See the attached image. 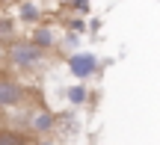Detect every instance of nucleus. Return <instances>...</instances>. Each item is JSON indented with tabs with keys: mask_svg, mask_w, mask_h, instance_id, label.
<instances>
[{
	"mask_svg": "<svg viewBox=\"0 0 160 145\" xmlns=\"http://www.w3.org/2000/svg\"><path fill=\"white\" fill-rule=\"evenodd\" d=\"M27 101V89L12 74H0V110H15Z\"/></svg>",
	"mask_w": 160,
	"mask_h": 145,
	"instance_id": "nucleus-2",
	"label": "nucleus"
},
{
	"mask_svg": "<svg viewBox=\"0 0 160 145\" xmlns=\"http://www.w3.org/2000/svg\"><path fill=\"white\" fill-rule=\"evenodd\" d=\"M39 145H57L53 139H39Z\"/></svg>",
	"mask_w": 160,
	"mask_h": 145,
	"instance_id": "nucleus-11",
	"label": "nucleus"
},
{
	"mask_svg": "<svg viewBox=\"0 0 160 145\" xmlns=\"http://www.w3.org/2000/svg\"><path fill=\"white\" fill-rule=\"evenodd\" d=\"M62 3H71V0H62Z\"/></svg>",
	"mask_w": 160,
	"mask_h": 145,
	"instance_id": "nucleus-12",
	"label": "nucleus"
},
{
	"mask_svg": "<svg viewBox=\"0 0 160 145\" xmlns=\"http://www.w3.org/2000/svg\"><path fill=\"white\" fill-rule=\"evenodd\" d=\"M0 145H30L27 133L15 128H0Z\"/></svg>",
	"mask_w": 160,
	"mask_h": 145,
	"instance_id": "nucleus-7",
	"label": "nucleus"
},
{
	"mask_svg": "<svg viewBox=\"0 0 160 145\" xmlns=\"http://www.w3.org/2000/svg\"><path fill=\"white\" fill-rule=\"evenodd\" d=\"M65 98H68V104H71V107H80V104H86V101H89V89H86L83 83H77V86H68V89H65Z\"/></svg>",
	"mask_w": 160,
	"mask_h": 145,
	"instance_id": "nucleus-8",
	"label": "nucleus"
},
{
	"mask_svg": "<svg viewBox=\"0 0 160 145\" xmlns=\"http://www.w3.org/2000/svg\"><path fill=\"white\" fill-rule=\"evenodd\" d=\"M6 62L15 71H39L48 62V51L36 47L30 39H12L6 47Z\"/></svg>",
	"mask_w": 160,
	"mask_h": 145,
	"instance_id": "nucleus-1",
	"label": "nucleus"
},
{
	"mask_svg": "<svg viewBox=\"0 0 160 145\" xmlns=\"http://www.w3.org/2000/svg\"><path fill=\"white\" fill-rule=\"evenodd\" d=\"M53 128H57V116H53L51 110H33V113H30L27 130H33V133L45 136V133H51Z\"/></svg>",
	"mask_w": 160,
	"mask_h": 145,
	"instance_id": "nucleus-4",
	"label": "nucleus"
},
{
	"mask_svg": "<svg viewBox=\"0 0 160 145\" xmlns=\"http://www.w3.org/2000/svg\"><path fill=\"white\" fill-rule=\"evenodd\" d=\"M30 41H33L36 47H42V51H53V47H57V33H53L51 27H45V24H42V27L33 30Z\"/></svg>",
	"mask_w": 160,
	"mask_h": 145,
	"instance_id": "nucleus-5",
	"label": "nucleus"
},
{
	"mask_svg": "<svg viewBox=\"0 0 160 145\" xmlns=\"http://www.w3.org/2000/svg\"><path fill=\"white\" fill-rule=\"evenodd\" d=\"M15 33H18L15 21H12V18H6V15H0V45H9V41L15 39Z\"/></svg>",
	"mask_w": 160,
	"mask_h": 145,
	"instance_id": "nucleus-9",
	"label": "nucleus"
},
{
	"mask_svg": "<svg viewBox=\"0 0 160 145\" xmlns=\"http://www.w3.org/2000/svg\"><path fill=\"white\" fill-rule=\"evenodd\" d=\"M18 21H24V24H36V21H42V9H39V3H36V0H24V3H18Z\"/></svg>",
	"mask_w": 160,
	"mask_h": 145,
	"instance_id": "nucleus-6",
	"label": "nucleus"
},
{
	"mask_svg": "<svg viewBox=\"0 0 160 145\" xmlns=\"http://www.w3.org/2000/svg\"><path fill=\"white\" fill-rule=\"evenodd\" d=\"M98 56L95 53H71L68 56V71L74 77H80V80H83V77H92L98 71Z\"/></svg>",
	"mask_w": 160,
	"mask_h": 145,
	"instance_id": "nucleus-3",
	"label": "nucleus"
},
{
	"mask_svg": "<svg viewBox=\"0 0 160 145\" xmlns=\"http://www.w3.org/2000/svg\"><path fill=\"white\" fill-rule=\"evenodd\" d=\"M71 6H74L77 12H86L89 9V0H71Z\"/></svg>",
	"mask_w": 160,
	"mask_h": 145,
	"instance_id": "nucleus-10",
	"label": "nucleus"
}]
</instances>
